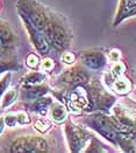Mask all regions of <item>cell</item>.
Listing matches in <instances>:
<instances>
[{"mask_svg": "<svg viewBox=\"0 0 136 153\" xmlns=\"http://www.w3.org/2000/svg\"><path fill=\"white\" fill-rule=\"evenodd\" d=\"M51 118L52 119H56V120H58V122H61L63 120L64 118H65V110L63 109V106L61 105H56V106H54V109L51 110Z\"/></svg>", "mask_w": 136, "mask_h": 153, "instance_id": "obj_1", "label": "cell"}, {"mask_svg": "<svg viewBox=\"0 0 136 153\" xmlns=\"http://www.w3.org/2000/svg\"><path fill=\"white\" fill-rule=\"evenodd\" d=\"M30 18H32L33 22L35 24V26H37L38 28H44V22H46V21H44V19H43L42 15L32 13V14H30Z\"/></svg>", "mask_w": 136, "mask_h": 153, "instance_id": "obj_2", "label": "cell"}, {"mask_svg": "<svg viewBox=\"0 0 136 153\" xmlns=\"http://www.w3.org/2000/svg\"><path fill=\"white\" fill-rule=\"evenodd\" d=\"M129 88V84L128 82H126L124 79H120V81H116L115 82V89L120 92H124V91H127Z\"/></svg>", "mask_w": 136, "mask_h": 153, "instance_id": "obj_3", "label": "cell"}, {"mask_svg": "<svg viewBox=\"0 0 136 153\" xmlns=\"http://www.w3.org/2000/svg\"><path fill=\"white\" fill-rule=\"evenodd\" d=\"M11 38H12V35H11L10 30H7L4 27H0V39L2 41H8V40H11Z\"/></svg>", "mask_w": 136, "mask_h": 153, "instance_id": "obj_4", "label": "cell"}, {"mask_svg": "<svg viewBox=\"0 0 136 153\" xmlns=\"http://www.w3.org/2000/svg\"><path fill=\"white\" fill-rule=\"evenodd\" d=\"M86 63L90 65V67H99L100 62H99V59L94 57V56H88L86 59Z\"/></svg>", "mask_w": 136, "mask_h": 153, "instance_id": "obj_5", "label": "cell"}, {"mask_svg": "<svg viewBox=\"0 0 136 153\" xmlns=\"http://www.w3.org/2000/svg\"><path fill=\"white\" fill-rule=\"evenodd\" d=\"M15 97V91L12 90V91H10V92H7V95L5 96V102H4V105H7V104H10L11 102H13V98Z\"/></svg>", "mask_w": 136, "mask_h": 153, "instance_id": "obj_6", "label": "cell"}, {"mask_svg": "<svg viewBox=\"0 0 136 153\" xmlns=\"http://www.w3.org/2000/svg\"><path fill=\"white\" fill-rule=\"evenodd\" d=\"M28 64H29L30 67H35V65L37 64V57L36 56L30 55V56L28 57Z\"/></svg>", "mask_w": 136, "mask_h": 153, "instance_id": "obj_7", "label": "cell"}, {"mask_svg": "<svg viewBox=\"0 0 136 153\" xmlns=\"http://www.w3.org/2000/svg\"><path fill=\"white\" fill-rule=\"evenodd\" d=\"M63 61H65V63H71L74 62V56L71 54H65L63 56Z\"/></svg>", "mask_w": 136, "mask_h": 153, "instance_id": "obj_8", "label": "cell"}, {"mask_svg": "<svg viewBox=\"0 0 136 153\" xmlns=\"http://www.w3.org/2000/svg\"><path fill=\"white\" fill-rule=\"evenodd\" d=\"M52 67V63H51V61L50 60H44L43 61V68H47V69H49Z\"/></svg>", "mask_w": 136, "mask_h": 153, "instance_id": "obj_9", "label": "cell"}, {"mask_svg": "<svg viewBox=\"0 0 136 153\" xmlns=\"http://www.w3.org/2000/svg\"><path fill=\"white\" fill-rule=\"evenodd\" d=\"M2 51V40L0 39V51Z\"/></svg>", "mask_w": 136, "mask_h": 153, "instance_id": "obj_10", "label": "cell"}, {"mask_svg": "<svg viewBox=\"0 0 136 153\" xmlns=\"http://www.w3.org/2000/svg\"><path fill=\"white\" fill-rule=\"evenodd\" d=\"M1 128H2V122L0 120V131H1Z\"/></svg>", "mask_w": 136, "mask_h": 153, "instance_id": "obj_11", "label": "cell"}]
</instances>
